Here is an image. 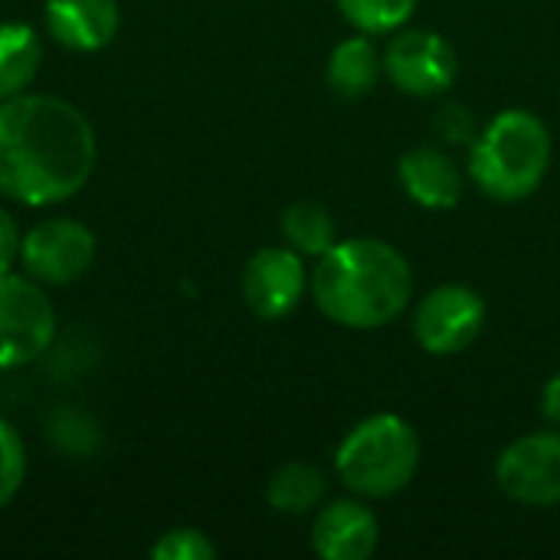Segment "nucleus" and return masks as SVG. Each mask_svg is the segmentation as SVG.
I'll return each mask as SVG.
<instances>
[{
	"instance_id": "1",
	"label": "nucleus",
	"mask_w": 560,
	"mask_h": 560,
	"mask_svg": "<svg viewBox=\"0 0 560 560\" xmlns=\"http://www.w3.org/2000/svg\"><path fill=\"white\" fill-rule=\"evenodd\" d=\"M98 158L89 118L56 95L0 102V194L23 207H52L75 197Z\"/></svg>"
},
{
	"instance_id": "2",
	"label": "nucleus",
	"mask_w": 560,
	"mask_h": 560,
	"mask_svg": "<svg viewBox=\"0 0 560 560\" xmlns=\"http://www.w3.org/2000/svg\"><path fill=\"white\" fill-rule=\"evenodd\" d=\"M318 312L354 331H374L404 315L413 295V272L404 253L374 236L335 243L312 272Z\"/></svg>"
},
{
	"instance_id": "3",
	"label": "nucleus",
	"mask_w": 560,
	"mask_h": 560,
	"mask_svg": "<svg viewBox=\"0 0 560 560\" xmlns=\"http://www.w3.org/2000/svg\"><path fill=\"white\" fill-rule=\"evenodd\" d=\"M551 167V131L528 108L499 112L469 144V177L499 203L532 197Z\"/></svg>"
},
{
	"instance_id": "4",
	"label": "nucleus",
	"mask_w": 560,
	"mask_h": 560,
	"mask_svg": "<svg viewBox=\"0 0 560 560\" xmlns=\"http://www.w3.org/2000/svg\"><path fill=\"white\" fill-rule=\"evenodd\" d=\"M420 469V436L397 413L361 420L335 453L338 479L361 499H387L413 482Z\"/></svg>"
},
{
	"instance_id": "5",
	"label": "nucleus",
	"mask_w": 560,
	"mask_h": 560,
	"mask_svg": "<svg viewBox=\"0 0 560 560\" xmlns=\"http://www.w3.org/2000/svg\"><path fill=\"white\" fill-rule=\"evenodd\" d=\"M56 335V308L30 276L0 272V371L33 364Z\"/></svg>"
},
{
	"instance_id": "6",
	"label": "nucleus",
	"mask_w": 560,
	"mask_h": 560,
	"mask_svg": "<svg viewBox=\"0 0 560 560\" xmlns=\"http://www.w3.org/2000/svg\"><path fill=\"white\" fill-rule=\"evenodd\" d=\"M20 262L39 285H72L95 262V233L69 217L39 220L23 233Z\"/></svg>"
},
{
	"instance_id": "7",
	"label": "nucleus",
	"mask_w": 560,
	"mask_h": 560,
	"mask_svg": "<svg viewBox=\"0 0 560 560\" xmlns=\"http://www.w3.org/2000/svg\"><path fill=\"white\" fill-rule=\"evenodd\" d=\"M486 328V302L476 289L450 282L423 295L413 315L417 345L433 358H453L476 345Z\"/></svg>"
},
{
	"instance_id": "8",
	"label": "nucleus",
	"mask_w": 560,
	"mask_h": 560,
	"mask_svg": "<svg viewBox=\"0 0 560 560\" xmlns=\"http://www.w3.org/2000/svg\"><path fill=\"white\" fill-rule=\"evenodd\" d=\"M384 72L400 92L413 98H430L456 82L459 59L440 33L400 30L384 49Z\"/></svg>"
},
{
	"instance_id": "9",
	"label": "nucleus",
	"mask_w": 560,
	"mask_h": 560,
	"mask_svg": "<svg viewBox=\"0 0 560 560\" xmlns=\"http://www.w3.org/2000/svg\"><path fill=\"white\" fill-rule=\"evenodd\" d=\"M499 489L522 505H560V433H528L502 450L495 463Z\"/></svg>"
},
{
	"instance_id": "10",
	"label": "nucleus",
	"mask_w": 560,
	"mask_h": 560,
	"mask_svg": "<svg viewBox=\"0 0 560 560\" xmlns=\"http://www.w3.org/2000/svg\"><path fill=\"white\" fill-rule=\"evenodd\" d=\"M308 285L302 253L292 246H262L243 269V299L259 318H285L295 312Z\"/></svg>"
},
{
	"instance_id": "11",
	"label": "nucleus",
	"mask_w": 560,
	"mask_h": 560,
	"mask_svg": "<svg viewBox=\"0 0 560 560\" xmlns=\"http://www.w3.org/2000/svg\"><path fill=\"white\" fill-rule=\"evenodd\" d=\"M381 545L377 515L354 499L331 502L312 525V548L325 560H368Z\"/></svg>"
},
{
	"instance_id": "12",
	"label": "nucleus",
	"mask_w": 560,
	"mask_h": 560,
	"mask_svg": "<svg viewBox=\"0 0 560 560\" xmlns=\"http://www.w3.org/2000/svg\"><path fill=\"white\" fill-rule=\"evenodd\" d=\"M118 0H46V30L72 52L105 49L118 36Z\"/></svg>"
},
{
	"instance_id": "13",
	"label": "nucleus",
	"mask_w": 560,
	"mask_h": 560,
	"mask_svg": "<svg viewBox=\"0 0 560 560\" xmlns=\"http://www.w3.org/2000/svg\"><path fill=\"white\" fill-rule=\"evenodd\" d=\"M397 174L407 197L427 210H453L463 200V174L456 161L433 144H417L404 151Z\"/></svg>"
},
{
	"instance_id": "14",
	"label": "nucleus",
	"mask_w": 560,
	"mask_h": 560,
	"mask_svg": "<svg viewBox=\"0 0 560 560\" xmlns=\"http://www.w3.org/2000/svg\"><path fill=\"white\" fill-rule=\"evenodd\" d=\"M384 72V56L368 33L341 39L328 56V85L341 98H364Z\"/></svg>"
},
{
	"instance_id": "15",
	"label": "nucleus",
	"mask_w": 560,
	"mask_h": 560,
	"mask_svg": "<svg viewBox=\"0 0 560 560\" xmlns=\"http://www.w3.org/2000/svg\"><path fill=\"white\" fill-rule=\"evenodd\" d=\"M43 62V43L30 23H0V102L23 95Z\"/></svg>"
},
{
	"instance_id": "16",
	"label": "nucleus",
	"mask_w": 560,
	"mask_h": 560,
	"mask_svg": "<svg viewBox=\"0 0 560 560\" xmlns=\"http://www.w3.org/2000/svg\"><path fill=\"white\" fill-rule=\"evenodd\" d=\"M328 492V476L312 463H285L272 472L266 486V502L279 515H308L322 505Z\"/></svg>"
},
{
	"instance_id": "17",
	"label": "nucleus",
	"mask_w": 560,
	"mask_h": 560,
	"mask_svg": "<svg viewBox=\"0 0 560 560\" xmlns=\"http://www.w3.org/2000/svg\"><path fill=\"white\" fill-rule=\"evenodd\" d=\"M282 236L302 256H325L338 243L331 210L315 200H299L282 213Z\"/></svg>"
},
{
	"instance_id": "18",
	"label": "nucleus",
	"mask_w": 560,
	"mask_h": 560,
	"mask_svg": "<svg viewBox=\"0 0 560 560\" xmlns=\"http://www.w3.org/2000/svg\"><path fill=\"white\" fill-rule=\"evenodd\" d=\"M341 16L368 33V36H384V33H397L410 16L417 0H335Z\"/></svg>"
},
{
	"instance_id": "19",
	"label": "nucleus",
	"mask_w": 560,
	"mask_h": 560,
	"mask_svg": "<svg viewBox=\"0 0 560 560\" xmlns=\"http://www.w3.org/2000/svg\"><path fill=\"white\" fill-rule=\"evenodd\" d=\"M26 479V450L20 433L0 417V509H7Z\"/></svg>"
},
{
	"instance_id": "20",
	"label": "nucleus",
	"mask_w": 560,
	"mask_h": 560,
	"mask_svg": "<svg viewBox=\"0 0 560 560\" xmlns=\"http://www.w3.org/2000/svg\"><path fill=\"white\" fill-rule=\"evenodd\" d=\"M151 558L154 560H213L217 548L213 541L197 532V528H171L164 532L154 545H151Z\"/></svg>"
},
{
	"instance_id": "21",
	"label": "nucleus",
	"mask_w": 560,
	"mask_h": 560,
	"mask_svg": "<svg viewBox=\"0 0 560 560\" xmlns=\"http://www.w3.org/2000/svg\"><path fill=\"white\" fill-rule=\"evenodd\" d=\"M49 433H52L59 450L75 453V456H89L95 450V443H98L95 423L85 413H79V410H59L52 417V430Z\"/></svg>"
},
{
	"instance_id": "22",
	"label": "nucleus",
	"mask_w": 560,
	"mask_h": 560,
	"mask_svg": "<svg viewBox=\"0 0 560 560\" xmlns=\"http://www.w3.org/2000/svg\"><path fill=\"white\" fill-rule=\"evenodd\" d=\"M433 131L446 141V144H472L479 128H476V115L472 108H466L463 102H450L436 112L433 118Z\"/></svg>"
},
{
	"instance_id": "23",
	"label": "nucleus",
	"mask_w": 560,
	"mask_h": 560,
	"mask_svg": "<svg viewBox=\"0 0 560 560\" xmlns=\"http://www.w3.org/2000/svg\"><path fill=\"white\" fill-rule=\"evenodd\" d=\"M20 243H23V233L16 220L0 207V272L13 269V262L20 259Z\"/></svg>"
},
{
	"instance_id": "24",
	"label": "nucleus",
	"mask_w": 560,
	"mask_h": 560,
	"mask_svg": "<svg viewBox=\"0 0 560 560\" xmlns=\"http://www.w3.org/2000/svg\"><path fill=\"white\" fill-rule=\"evenodd\" d=\"M541 413L551 427H560V374H555L541 390Z\"/></svg>"
}]
</instances>
